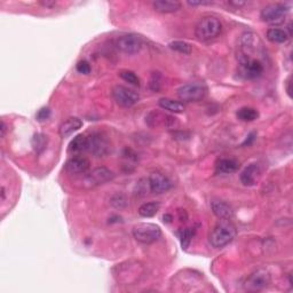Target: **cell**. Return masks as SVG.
Masks as SVG:
<instances>
[{"label":"cell","mask_w":293,"mask_h":293,"mask_svg":"<svg viewBox=\"0 0 293 293\" xmlns=\"http://www.w3.org/2000/svg\"><path fill=\"white\" fill-rule=\"evenodd\" d=\"M49 116H51V110L48 108H41L39 111L37 112V119L39 121L47 120Z\"/></svg>","instance_id":"32"},{"label":"cell","mask_w":293,"mask_h":293,"mask_svg":"<svg viewBox=\"0 0 293 293\" xmlns=\"http://www.w3.org/2000/svg\"><path fill=\"white\" fill-rule=\"evenodd\" d=\"M267 39L274 44H284L289 39L288 32L280 28H270L267 31Z\"/></svg>","instance_id":"23"},{"label":"cell","mask_w":293,"mask_h":293,"mask_svg":"<svg viewBox=\"0 0 293 293\" xmlns=\"http://www.w3.org/2000/svg\"><path fill=\"white\" fill-rule=\"evenodd\" d=\"M260 167L257 164H251L245 167L244 171L241 173V181L244 186H253L260 178Z\"/></svg>","instance_id":"18"},{"label":"cell","mask_w":293,"mask_h":293,"mask_svg":"<svg viewBox=\"0 0 293 293\" xmlns=\"http://www.w3.org/2000/svg\"><path fill=\"white\" fill-rule=\"evenodd\" d=\"M146 123L153 128L176 129L179 126V121L174 116L169 115L158 110H153L146 116Z\"/></svg>","instance_id":"7"},{"label":"cell","mask_w":293,"mask_h":293,"mask_svg":"<svg viewBox=\"0 0 293 293\" xmlns=\"http://www.w3.org/2000/svg\"><path fill=\"white\" fill-rule=\"evenodd\" d=\"M259 117V111L251 106H243L237 111V118L242 121H254Z\"/></svg>","instance_id":"25"},{"label":"cell","mask_w":293,"mask_h":293,"mask_svg":"<svg viewBox=\"0 0 293 293\" xmlns=\"http://www.w3.org/2000/svg\"><path fill=\"white\" fill-rule=\"evenodd\" d=\"M194 233H195V230H192V228H187V229H185L184 231H182L181 244H182V247H184V249H187V247L189 246L190 242H192Z\"/></svg>","instance_id":"29"},{"label":"cell","mask_w":293,"mask_h":293,"mask_svg":"<svg viewBox=\"0 0 293 293\" xmlns=\"http://www.w3.org/2000/svg\"><path fill=\"white\" fill-rule=\"evenodd\" d=\"M115 174H113L111 171L106 167H97L94 169L92 172H87L86 173V182L89 185L92 186V187H95V186H100V185H104L105 182L111 181Z\"/></svg>","instance_id":"14"},{"label":"cell","mask_w":293,"mask_h":293,"mask_svg":"<svg viewBox=\"0 0 293 293\" xmlns=\"http://www.w3.org/2000/svg\"><path fill=\"white\" fill-rule=\"evenodd\" d=\"M76 69L79 72V74H83V75H89L91 72V66L90 63L87 62V61H81V62H78L77 67H76Z\"/></svg>","instance_id":"31"},{"label":"cell","mask_w":293,"mask_h":293,"mask_svg":"<svg viewBox=\"0 0 293 293\" xmlns=\"http://www.w3.org/2000/svg\"><path fill=\"white\" fill-rule=\"evenodd\" d=\"M91 163L86 157L83 156H76V157L70 158L66 163L64 169L69 174L72 176H81V174H86L90 171Z\"/></svg>","instance_id":"15"},{"label":"cell","mask_w":293,"mask_h":293,"mask_svg":"<svg viewBox=\"0 0 293 293\" xmlns=\"http://www.w3.org/2000/svg\"><path fill=\"white\" fill-rule=\"evenodd\" d=\"M116 46L125 54L133 55L141 51L143 46V41L140 36L134 35V33H127V35L118 38Z\"/></svg>","instance_id":"12"},{"label":"cell","mask_w":293,"mask_h":293,"mask_svg":"<svg viewBox=\"0 0 293 293\" xmlns=\"http://www.w3.org/2000/svg\"><path fill=\"white\" fill-rule=\"evenodd\" d=\"M87 151L95 157H104L111 153V143L104 134L94 132L87 136Z\"/></svg>","instance_id":"5"},{"label":"cell","mask_w":293,"mask_h":293,"mask_svg":"<svg viewBox=\"0 0 293 293\" xmlns=\"http://www.w3.org/2000/svg\"><path fill=\"white\" fill-rule=\"evenodd\" d=\"M288 7L284 3H270V5L266 6L264 9L261 10L260 17L261 20L269 24H281L283 23L285 17L288 15Z\"/></svg>","instance_id":"8"},{"label":"cell","mask_w":293,"mask_h":293,"mask_svg":"<svg viewBox=\"0 0 293 293\" xmlns=\"http://www.w3.org/2000/svg\"><path fill=\"white\" fill-rule=\"evenodd\" d=\"M238 162L233 158H220L215 163V170L218 173H234L238 170Z\"/></svg>","instance_id":"20"},{"label":"cell","mask_w":293,"mask_h":293,"mask_svg":"<svg viewBox=\"0 0 293 293\" xmlns=\"http://www.w3.org/2000/svg\"><path fill=\"white\" fill-rule=\"evenodd\" d=\"M264 72V64L258 59L239 60L238 75L244 79H257Z\"/></svg>","instance_id":"11"},{"label":"cell","mask_w":293,"mask_h":293,"mask_svg":"<svg viewBox=\"0 0 293 293\" xmlns=\"http://www.w3.org/2000/svg\"><path fill=\"white\" fill-rule=\"evenodd\" d=\"M222 31V24L219 18L205 16L200 18L195 28V35L200 41H208L218 37Z\"/></svg>","instance_id":"2"},{"label":"cell","mask_w":293,"mask_h":293,"mask_svg":"<svg viewBox=\"0 0 293 293\" xmlns=\"http://www.w3.org/2000/svg\"><path fill=\"white\" fill-rule=\"evenodd\" d=\"M236 234L237 231H236L234 224L230 223L228 220H222L213 228L210 236H208V241L215 249H222L234 241Z\"/></svg>","instance_id":"1"},{"label":"cell","mask_w":293,"mask_h":293,"mask_svg":"<svg viewBox=\"0 0 293 293\" xmlns=\"http://www.w3.org/2000/svg\"><path fill=\"white\" fill-rule=\"evenodd\" d=\"M148 184L151 193L163 194L169 192L172 188V182L170 179L161 172H153L148 178Z\"/></svg>","instance_id":"13"},{"label":"cell","mask_w":293,"mask_h":293,"mask_svg":"<svg viewBox=\"0 0 293 293\" xmlns=\"http://www.w3.org/2000/svg\"><path fill=\"white\" fill-rule=\"evenodd\" d=\"M111 205L116 208H124L127 205V200L124 195L121 194H116L111 198Z\"/></svg>","instance_id":"30"},{"label":"cell","mask_w":293,"mask_h":293,"mask_svg":"<svg viewBox=\"0 0 293 293\" xmlns=\"http://www.w3.org/2000/svg\"><path fill=\"white\" fill-rule=\"evenodd\" d=\"M287 92L289 97H291V77H289L287 81Z\"/></svg>","instance_id":"37"},{"label":"cell","mask_w":293,"mask_h":293,"mask_svg":"<svg viewBox=\"0 0 293 293\" xmlns=\"http://www.w3.org/2000/svg\"><path fill=\"white\" fill-rule=\"evenodd\" d=\"M87 150V136L79 134L74 138V140L71 141L69 143V148H68V151L69 154L75 155V156H79V154H82L83 151Z\"/></svg>","instance_id":"22"},{"label":"cell","mask_w":293,"mask_h":293,"mask_svg":"<svg viewBox=\"0 0 293 293\" xmlns=\"http://www.w3.org/2000/svg\"><path fill=\"white\" fill-rule=\"evenodd\" d=\"M229 3H230V5H233V6H237V7H239V6H243V5H245V2H243V1H229Z\"/></svg>","instance_id":"39"},{"label":"cell","mask_w":293,"mask_h":293,"mask_svg":"<svg viewBox=\"0 0 293 293\" xmlns=\"http://www.w3.org/2000/svg\"><path fill=\"white\" fill-rule=\"evenodd\" d=\"M272 282L270 273L266 269H258L247 277L245 281V289L247 291H261L268 287Z\"/></svg>","instance_id":"10"},{"label":"cell","mask_w":293,"mask_h":293,"mask_svg":"<svg viewBox=\"0 0 293 293\" xmlns=\"http://www.w3.org/2000/svg\"><path fill=\"white\" fill-rule=\"evenodd\" d=\"M0 198H1V200H5V198H6V190H5V187L0 188Z\"/></svg>","instance_id":"38"},{"label":"cell","mask_w":293,"mask_h":293,"mask_svg":"<svg viewBox=\"0 0 293 293\" xmlns=\"http://www.w3.org/2000/svg\"><path fill=\"white\" fill-rule=\"evenodd\" d=\"M83 126V121L78 117H69L60 125L59 133L61 138H68L72 133L78 131Z\"/></svg>","instance_id":"17"},{"label":"cell","mask_w":293,"mask_h":293,"mask_svg":"<svg viewBox=\"0 0 293 293\" xmlns=\"http://www.w3.org/2000/svg\"><path fill=\"white\" fill-rule=\"evenodd\" d=\"M159 86H161V83H159V75L155 72L153 75V78H151L150 81V89L155 91V92H157V91H159Z\"/></svg>","instance_id":"33"},{"label":"cell","mask_w":293,"mask_h":293,"mask_svg":"<svg viewBox=\"0 0 293 293\" xmlns=\"http://www.w3.org/2000/svg\"><path fill=\"white\" fill-rule=\"evenodd\" d=\"M133 236L142 244H151L158 241L162 236L161 227L150 222H140L133 227Z\"/></svg>","instance_id":"3"},{"label":"cell","mask_w":293,"mask_h":293,"mask_svg":"<svg viewBox=\"0 0 293 293\" xmlns=\"http://www.w3.org/2000/svg\"><path fill=\"white\" fill-rule=\"evenodd\" d=\"M153 7L156 12L169 14L178 12L181 8V2L177 1V0H156L153 2Z\"/></svg>","instance_id":"19"},{"label":"cell","mask_w":293,"mask_h":293,"mask_svg":"<svg viewBox=\"0 0 293 293\" xmlns=\"http://www.w3.org/2000/svg\"><path fill=\"white\" fill-rule=\"evenodd\" d=\"M119 76L121 79H124L125 82L131 84V85L134 86H140V78L136 76L135 72L129 71V70H123L119 72Z\"/></svg>","instance_id":"28"},{"label":"cell","mask_w":293,"mask_h":293,"mask_svg":"<svg viewBox=\"0 0 293 293\" xmlns=\"http://www.w3.org/2000/svg\"><path fill=\"white\" fill-rule=\"evenodd\" d=\"M112 97L116 103L123 108H131L140 100V95L124 85H116L112 89Z\"/></svg>","instance_id":"9"},{"label":"cell","mask_w":293,"mask_h":293,"mask_svg":"<svg viewBox=\"0 0 293 293\" xmlns=\"http://www.w3.org/2000/svg\"><path fill=\"white\" fill-rule=\"evenodd\" d=\"M178 98L185 102H198L206 97L207 87L201 83H188L177 91Z\"/></svg>","instance_id":"6"},{"label":"cell","mask_w":293,"mask_h":293,"mask_svg":"<svg viewBox=\"0 0 293 293\" xmlns=\"http://www.w3.org/2000/svg\"><path fill=\"white\" fill-rule=\"evenodd\" d=\"M213 1L208 0V1H188V5L190 6H205V5H212Z\"/></svg>","instance_id":"34"},{"label":"cell","mask_w":293,"mask_h":293,"mask_svg":"<svg viewBox=\"0 0 293 293\" xmlns=\"http://www.w3.org/2000/svg\"><path fill=\"white\" fill-rule=\"evenodd\" d=\"M169 46L171 49H173V51L181 53V54H185V55L192 54L193 52V46L189 43H187V41L176 40V41H172V43H170Z\"/></svg>","instance_id":"26"},{"label":"cell","mask_w":293,"mask_h":293,"mask_svg":"<svg viewBox=\"0 0 293 293\" xmlns=\"http://www.w3.org/2000/svg\"><path fill=\"white\" fill-rule=\"evenodd\" d=\"M211 208H212L213 214H214L216 218L221 220H228V221H229V220L234 216L233 207L223 200H220V199L212 200Z\"/></svg>","instance_id":"16"},{"label":"cell","mask_w":293,"mask_h":293,"mask_svg":"<svg viewBox=\"0 0 293 293\" xmlns=\"http://www.w3.org/2000/svg\"><path fill=\"white\" fill-rule=\"evenodd\" d=\"M0 131H1V138H5L6 132H7V126H6V123L3 120H1V128H0Z\"/></svg>","instance_id":"36"},{"label":"cell","mask_w":293,"mask_h":293,"mask_svg":"<svg viewBox=\"0 0 293 293\" xmlns=\"http://www.w3.org/2000/svg\"><path fill=\"white\" fill-rule=\"evenodd\" d=\"M158 104L162 109L166 110V111L172 112V113H181L185 111V104L180 101H176L173 98H162L158 101Z\"/></svg>","instance_id":"21"},{"label":"cell","mask_w":293,"mask_h":293,"mask_svg":"<svg viewBox=\"0 0 293 293\" xmlns=\"http://www.w3.org/2000/svg\"><path fill=\"white\" fill-rule=\"evenodd\" d=\"M31 143L36 153L40 154L43 153L47 146V138L44 134H41V133H37V134L33 135Z\"/></svg>","instance_id":"27"},{"label":"cell","mask_w":293,"mask_h":293,"mask_svg":"<svg viewBox=\"0 0 293 293\" xmlns=\"http://www.w3.org/2000/svg\"><path fill=\"white\" fill-rule=\"evenodd\" d=\"M262 49V43L259 39L258 35L252 32H245L239 39V53L238 60L244 59H256L254 54Z\"/></svg>","instance_id":"4"},{"label":"cell","mask_w":293,"mask_h":293,"mask_svg":"<svg viewBox=\"0 0 293 293\" xmlns=\"http://www.w3.org/2000/svg\"><path fill=\"white\" fill-rule=\"evenodd\" d=\"M40 5H43L44 7H48V8H52L56 5V1H49V0H46V1H40Z\"/></svg>","instance_id":"35"},{"label":"cell","mask_w":293,"mask_h":293,"mask_svg":"<svg viewBox=\"0 0 293 293\" xmlns=\"http://www.w3.org/2000/svg\"><path fill=\"white\" fill-rule=\"evenodd\" d=\"M159 208H161V204L158 201H148V203L141 205L138 213L143 218H153V216L157 214Z\"/></svg>","instance_id":"24"}]
</instances>
